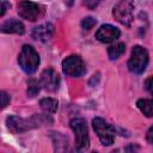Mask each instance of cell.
Wrapping results in <instances>:
<instances>
[{"instance_id": "cell-10", "label": "cell", "mask_w": 153, "mask_h": 153, "mask_svg": "<svg viewBox=\"0 0 153 153\" xmlns=\"http://www.w3.org/2000/svg\"><path fill=\"white\" fill-rule=\"evenodd\" d=\"M121 32L117 27L110 25V24H104L102 25L97 32H96V38L99 41V42H103V43H110V42H114L116 41L118 37H120Z\"/></svg>"}, {"instance_id": "cell-16", "label": "cell", "mask_w": 153, "mask_h": 153, "mask_svg": "<svg viewBox=\"0 0 153 153\" xmlns=\"http://www.w3.org/2000/svg\"><path fill=\"white\" fill-rule=\"evenodd\" d=\"M41 85H42V84H41L38 80H36V79H30V80L27 81V94H29L30 97H35V96L39 92Z\"/></svg>"}, {"instance_id": "cell-13", "label": "cell", "mask_w": 153, "mask_h": 153, "mask_svg": "<svg viewBox=\"0 0 153 153\" xmlns=\"http://www.w3.org/2000/svg\"><path fill=\"white\" fill-rule=\"evenodd\" d=\"M136 105L145 116L153 117V99H146V98L139 99Z\"/></svg>"}, {"instance_id": "cell-5", "label": "cell", "mask_w": 153, "mask_h": 153, "mask_svg": "<svg viewBox=\"0 0 153 153\" xmlns=\"http://www.w3.org/2000/svg\"><path fill=\"white\" fill-rule=\"evenodd\" d=\"M92 126H93V129H94L96 134L98 135L100 142L104 146L112 145L114 139H115V129H114V127H111L110 124H108L105 122V120H103L100 117L93 118Z\"/></svg>"}, {"instance_id": "cell-7", "label": "cell", "mask_w": 153, "mask_h": 153, "mask_svg": "<svg viewBox=\"0 0 153 153\" xmlns=\"http://www.w3.org/2000/svg\"><path fill=\"white\" fill-rule=\"evenodd\" d=\"M39 118L38 115L31 117L30 120H25L22 117H17V116H10L7 118V127L13 133H23L26 131L31 128L38 127L39 126Z\"/></svg>"}, {"instance_id": "cell-17", "label": "cell", "mask_w": 153, "mask_h": 153, "mask_svg": "<svg viewBox=\"0 0 153 153\" xmlns=\"http://www.w3.org/2000/svg\"><path fill=\"white\" fill-rule=\"evenodd\" d=\"M96 23H97V20H96L93 17H86V18L82 19L81 26H82L84 30H91V29L96 25Z\"/></svg>"}, {"instance_id": "cell-19", "label": "cell", "mask_w": 153, "mask_h": 153, "mask_svg": "<svg viewBox=\"0 0 153 153\" xmlns=\"http://www.w3.org/2000/svg\"><path fill=\"white\" fill-rule=\"evenodd\" d=\"M10 103V96L5 92V91H1V108H6V105Z\"/></svg>"}, {"instance_id": "cell-12", "label": "cell", "mask_w": 153, "mask_h": 153, "mask_svg": "<svg viewBox=\"0 0 153 153\" xmlns=\"http://www.w3.org/2000/svg\"><path fill=\"white\" fill-rule=\"evenodd\" d=\"M1 32L4 33H24V25L22 22L17 20V19H8L6 22H4L1 24Z\"/></svg>"}, {"instance_id": "cell-18", "label": "cell", "mask_w": 153, "mask_h": 153, "mask_svg": "<svg viewBox=\"0 0 153 153\" xmlns=\"http://www.w3.org/2000/svg\"><path fill=\"white\" fill-rule=\"evenodd\" d=\"M99 2H100V0H84L85 6H86L87 8H90V10L96 8V7L98 6V4H99Z\"/></svg>"}, {"instance_id": "cell-20", "label": "cell", "mask_w": 153, "mask_h": 153, "mask_svg": "<svg viewBox=\"0 0 153 153\" xmlns=\"http://www.w3.org/2000/svg\"><path fill=\"white\" fill-rule=\"evenodd\" d=\"M145 88L149 93H153V76H149V78L146 79V81H145Z\"/></svg>"}, {"instance_id": "cell-14", "label": "cell", "mask_w": 153, "mask_h": 153, "mask_svg": "<svg viewBox=\"0 0 153 153\" xmlns=\"http://www.w3.org/2000/svg\"><path fill=\"white\" fill-rule=\"evenodd\" d=\"M39 105L42 110H44L48 114H54L57 110V100L53 98H43L39 100Z\"/></svg>"}, {"instance_id": "cell-4", "label": "cell", "mask_w": 153, "mask_h": 153, "mask_svg": "<svg viewBox=\"0 0 153 153\" xmlns=\"http://www.w3.org/2000/svg\"><path fill=\"white\" fill-rule=\"evenodd\" d=\"M148 63V54L146 49L140 45H135L131 50L130 59L128 61V68L135 74H141Z\"/></svg>"}, {"instance_id": "cell-2", "label": "cell", "mask_w": 153, "mask_h": 153, "mask_svg": "<svg viewBox=\"0 0 153 153\" xmlns=\"http://www.w3.org/2000/svg\"><path fill=\"white\" fill-rule=\"evenodd\" d=\"M71 128L75 134V147L78 151H84L88 148L90 139H88V130L87 124L84 118L76 117L71 121Z\"/></svg>"}, {"instance_id": "cell-3", "label": "cell", "mask_w": 153, "mask_h": 153, "mask_svg": "<svg viewBox=\"0 0 153 153\" xmlns=\"http://www.w3.org/2000/svg\"><path fill=\"white\" fill-rule=\"evenodd\" d=\"M134 0H120L112 10V14L114 18L126 25V26H130L131 22L134 20Z\"/></svg>"}, {"instance_id": "cell-1", "label": "cell", "mask_w": 153, "mask_h": 153, "mask_svg": "<svg viewBox=\"0 0 153 153\" xmlns=\"http://www.w3.org/2000/svg\"><path fill=\"white\" fill-rule=\"evenodd\" d=\"M18 62L25 73L32 74L33 72H36L39 65V55L33 49V47L25 44L20 50V54L18 56Z\"/></svg>"}, {"instance_id": "cell-21", "label": "cell", "mask_w": 153, "mask_h": 153, "mask_svg": "<svg viewBox=\"0 0 153 153\" xmlns=\"http://www.w3.org/2000/svg\"><path fill=\"white\" fill-rule=\"evenodd\" d=\"M146 140H147V142H148V143L153 145V127H151V128L148 129L147 135H146Z\"/></svg>"}, {"instance_id": "cell-15", "label": "cell", "mask_w": 153, "mask_h": 153, "mask_svg": "<svg viewBox=\"0 0 153 153\" xmlns=\"http://www.w3.org/2000/svg\"><path fill=\"white\" fill-rule=\"evenodd\" d=\"M126 50V45L124 43H117V44H114L111 47H109L108 49V55L110 57V60H116L118 59Z\"/></svg>"}, {"instance_id": "cell-11", "label": "cell", "mask_w": 153, "mask_h": 153, "mask_svg": "<svg viewBox=\"0 0 153 153\" xmlns=\"http://www.w3.org/2000/svg\"><path fill=\"white\" fill-rule=\"evenodd\" d=\"M54 31H55L54 25L51 23H45V24H42V25L33 29L32 38H35L37 41H41V42H47L53 37Z\"/></svg>"}, {"instance_id": "cell-8", "label": "cell", "mask_w": 153, "mask_h": 153, "mask_svg": "<svg viewBox=\"0 0 153 153\" xmlns=\"http://www.w3.org/2000/svg\"><path fill=\"white\" fill-rule=\"evenodd\" d=\"M41 13H42L41 6L36 2L23 0L18 4V14L26 20L35 22L41 17Z\"/></svg>"}, {"instance_id": "cell-6", "label": "cell", "mask_w": 153, "mask_h": 153, "mask_svg": "<svg viewBox=\"0 0 153 153\" xmlns=\"http://www.w3.org/2000/svg\"><path fill=\"white\" fill-rule=\"evenodd\" d=\"M62 69L65 74H67L68 76H73V78L81 76L86 72L85 63L82 59L78 55H71L66 57L62 62Z\"/></svg>"}, {"instance_id": "cell-9", "label": "cell", "mask_w": 153, "mask_h": 153, "mask_svg": "<svg viewBox=\"0 0 153 153\" xmlns=\"http://www.w3.org/2000/svg\"><path fill=\"white\" fill-rule=\"evenodd\" d=\"M41 84L47 91H56L60 85V75L53 68L44 69L41 75Z\"/></svg>"}, {"instance_id": "cell-22", "label": "cell", "mask_w": 153, "mask_h": 153, "mask_svg": "<svg viewBox=\"0 0 153 153\" xmlns=\"http://www.w3.org/2000/svg\"><path fill=\"white\" fill-rule=\"evenodd\" d=\"M1 2H2V6H1V13H0V14H1V16H4V14H5V12H6V10L10 7V5H8L5 0H2Z\"/></svg>"}]
</instances>
